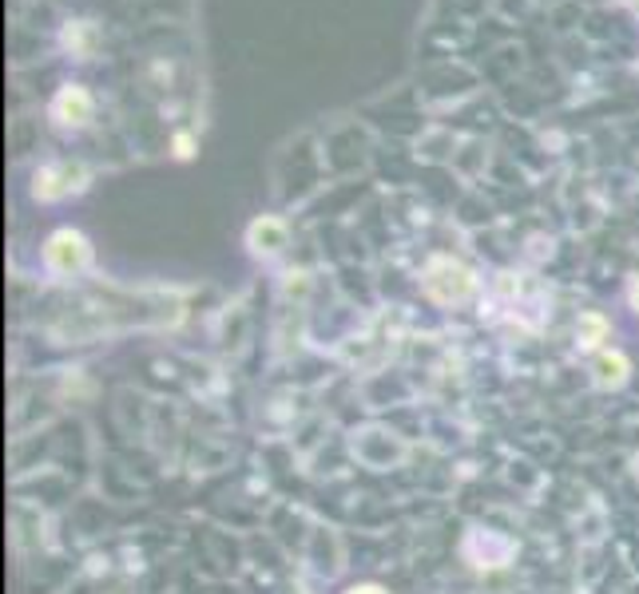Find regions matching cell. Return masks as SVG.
Segmentation results:
<instances>
[{
  "label": "cell",
  "mask_w": 639,
  "mask_h": 594,
  "mask_svg": "<svg viewBox=\"0 0 639 594\" xmlns=\"http://www.w3.org/2000/svg\"><path fill=\"white\" fill-rule=\"evenodd\" d=\"M473 286H476L473 270L453 258H433L430 270H425V294H430L433 301H441V306L465 301V297L473 294Z\"/></svg>",
  "instance_id": "6da1fadb"
},
{
  "label": "cell",
  "mask_w": 639,
  "mask_h": 594,
  "mask_svg": "<svg viewBox=\"0 0 639 594\" xmlns=\"http://www.w3.org/2000/svg\"><path fill=\"white\" fill-rule=\"evenodd\" d=\"M91 258L88 242H83V235H76V230H56L52 238H48L45 246V261L52 266L56 274H76L83 270Z\"/></svg>",
  "instance_id": "7a4b0ae2"
},
{
  "label": "cell",
  "mask_w": 639,
  "mask_h": 594,
  "mask_svg": "<svg viewBox=\"0 0 639 594\" xmlns=\"http://www.w3.org/2000/svg\"><path fill=\"white\" fill-rule=\"evenodd\" d=\"M83 179H88V171H83L80 162H72V167H45V171H37V198H45V202H52V198L68 195V190H80Z\"/></svg>",
  "instance_id": "3957f363"
},
{
  "label": "cell",
  "mask_w": 639,
  "mask_h": 594,
  "mask_svg": "<svg viewBox=\"0 0 639 594\" xmlns=\"http://www.w3.org/2000/svg\"><path fill=\"white\" fill-rule=\"evenodd\" d=\"M52 119L65 127H83L91 119V96L80 88V83L60 88V96L52 99Z\"/></svg>",
  "instance_id": "277c9868"
},
{
  "label": "cell",
  "mask_w": 639,
  "mask_h": 594,
  "mask_svg": "<svg viewBox=\"0 0 639 594\" xmlns=\"http://www.w3.org/2000/svg\"><path fill=\"white\" fill-rule=\"evenodd\" d=\"M286 246V226L278 218H258L250 226V250L255 254H278Z\"/></svg>",
  "instance_id": "5b68a950"
},
{
  "label": "cell",
  "mask_w": 639,
  "mask_h": 594,
  "mask_svg": "<svg viewBox=\"0 0 639 594\" xmlns=\"http://www.w3.org/2000/svg\"><path fill=\"white\" fill-rule=\"evenodd\" d=\"M623 377H628V360H623L620 353H603V357L596 360V380H600L603 388L623 385Z\"/></svg>",
  "instance_id": "8992f818"
},
{
  "label": "cell",
  "mask_w": 639,
  "mask_h": 594,
  "mask_svg": "<svg viewBox=\"0 0 639 594\" xmlns=\"http://www.w3.org/2000/svg\"><path fill=\"white\" fill-rule=\"evenodd\" d=\"M65 44L72 48L76 56H91V48H96V28H91L88 20H76L65 32Z\"/></svg>",
  "instance_id": "52a82bcc"
},
{
  "label": "cell",
  "mask_w": 639,
  "mask_h": 594,
  "mask_svg": "<svg viewBox=\"0 0 639 594\" xmlns=\"http://www.w3.org/2000/svg\"><path fill=\"white\" fill-rule=\"evenodd\" d=\"M580 329H584V345L603 341V334H608V325H603V317H596V314H584V317H580Z\"/></svg>",
  "instance_id": "ba28073f"
},
{
  "label": "cell",
  "mask_w": 639,
  "mask_h": 594,
  "mask_svg": "<svg viewBox=\"0 0 639 594\" xmlns=\"http://www.w3.org/2000/svg\"><path fill=\"white\" fill-rule=\"evenodd\" d=\"M175 147H179V155H191V139H187V136H179V143H175Z\"/></svg>",
  "instance_id": "9c48e42d"
},
{
  "label": "cell",
  "mask_w": 639,
  "mask_h": 594,
  "mask_svg": "<svg viewBox=\"0 0 639 594\" xmlns=\"http://www.w3.org/2000/svg\"><path fill=\"white\" fill-rule=\"evenodd\" d=\"M350 594H385V591H377V586H357V591H350Z\"/></svg>",
  "instance_id": "30bf717a"
}]
</instances>
